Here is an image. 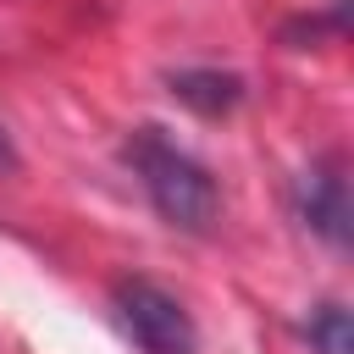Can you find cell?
I'll use <instances>...</instances> for the list:
<instances>
[{
  "label": "cell",
  "mask_w": 354,
  "mask_h": 354,
  "mask_svg": "<svg viewBox=\"0 0 354 354\" xmlns=\"http://www.w3.org/2000/svg\"><path fill=\"white\" fill-rule=\"evenodd\" d=\"M122 160L133 166L144 199L155 205V216L177 232H210L216 210H221V194H216V177L205 171V160H194L177 138H166V127L144 122L127 133L122 144Z\"/></svg>",
  "instance_id": "6da1fadb"
},
{
  "label": "cell",
  "mask_w": 354,
  "mask_h": 354,
  "mask_svg": "<svg viewBox=\"0 0 354 354\" xmlns=\"http://www.w3.org/2000/svg\"><path fill=\"white\" fill-rule=\"evenodd\" d=\"M111 304H116L122 332L138 343V354H199L194 315H188L183 299H171L166 288H155V282H144V277H127V282H116Z\"/></svg>",
  "instance_id": "7a4b0ae2"
},
{
  "label": "cell",
  "mask_w": 354,
  "mask_h": 354,
  "mask_svg": "<svg viewBox=\"0 0 354 354\" xmlns=\"http://www.w3.org/2000/svg\"><path fill=\"white\" fill-rule=\"evenodd\" d=\"M293 205H299V221H304L321 243L348 249V221H354V210H348V166H343V155L310 160L304 177H299V188H293Z\"/></svg>",
  "instance_id": "3957f363"
},
{
  "label": "cell",
  "mask_w": 354,
  "mask_h": 354,
  "mask_svg": "<svg viewBox=\"0 0 354 354\" xmlns=\"http://www.w3.org/2000/svg\"><path fill=\"white\" fill-rule=\"evenodd\" d=\"M166 88H171L177 105H188L199 116H227V111L243 105V77L221 72V66H183V72L166 77Z\"/></svg>",
  "instance_id": "277c9868"
},
{
  "label": "cell",
  "mask_w": 354,
  "mask_h": 354,
  "mask_svg": "<svg viewBox=\"0 0 354 354\" xmlns=\"http://www.w3.org/2000/svg\"><path fill=\"white\" fill-rule=\"evenodd\" d=\"M304 337H310V348H315V354H348V348H354V332H348V310H343L337 299L315 304V310L304 315Z\"/></svg>",
  "instance_id": "5b68a950"
},
{
  "label": "cell",
  "mask_w": 354,
  "mask_h": 354,
  "mask_svg": "<svg viewBox=\"0 0 354 354\" xmlns=\"http://www.w3.org/2000/svg\"><path fill=\"white\" fill-rule=\"evenodd\" d=\"M0 171H17V144H11L6 127H0Z\"/></svg>",
  "instance_id": "8992f818"
}]
</instances>
